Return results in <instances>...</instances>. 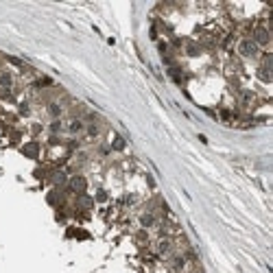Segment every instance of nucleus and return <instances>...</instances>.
Masks as SVG:
<instances>
[{
  "label": "nucleus",
  "mask_w": 273,
  "mask_h": 273,
  "mask_svg": "<svg viewBox=\"0 0 273 273\" xmlns=\"http://www.w3.org/2000/svg\"><path fill=\"white\" fill-rule=\"evenodd\" d=\"M238 53H240L242 59H251V61H258L260 59V48L249 37H240L238 39Z\"/></svg>",
  "instance_id": "obj_1"
},
{
  "label": "nucleus",
  "mask_w": 273,
  "mask_h": 273,
  "mask_svg": "<svg viewBox=\"0 0 273 273\" xmlns=\"http://www.w3.org/2000/svg\"><path fill=\"white\" fill-rule=\"evenodd\" d=\"M83 129H85V125H83V120H79V118H72L70 125H68V131L70 133H81Z\"/></svg>",
  "instance_id": "obj_2"
},
{
  "label": "nucleus",
  "mask_w": 273,
  "mask_h": 273,
  "mask_svg": "<svg viewBox=\"0 0 273 273\" xmlns=\"http://www.w3.org/2000/svg\"><path fill=\"white\" fill-rule=\"evenodd\" d=\"M51 131H53V133L61 131V120H53V125H51Z\"/></svg>",
  "instance_id": "obj_3"
},
{
  "label": "nucleus",
  "mask_w": 273,
  "mask_h": 273,
  "mask_svg": "<svg viewBox=\"0 0 273 273\" xmlns=\"http://www.w3.org/2000/svg\"><path fill=\"white\" fill-rule=\"evenodd\" d=\"M96 201H107V192L105 190H98L96 192Z\"/></svg>",
  "instance_id": "obj_4"
},
{
  "label": "nucleus",
  "mask_w": 273,
  "mask_h": 273,
  "mask_svg": "<svg viewBox=\"0 0 273 273\" xmlns=\"http://www.w3.org/2000/svg\"><path fill=\"white\" fill-rule=\"evenodd\" d=\"M114 149H125V142H122L120 138H116L114 140Z\"/></svg>",
  "instance_id": "obj_5"
}]
</instances>
